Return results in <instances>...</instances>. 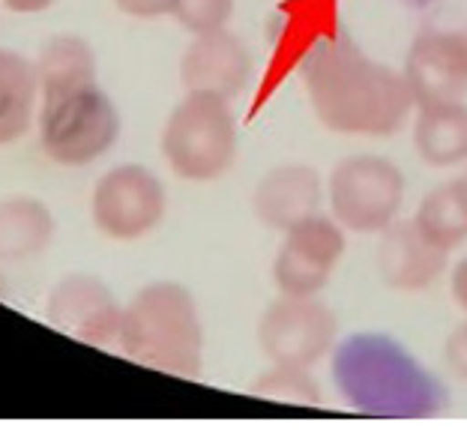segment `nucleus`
<instances>
[{
	"instance_id": "nucleus-9",
	"label": "nucleus",
	"mask_w": 467,
	"mask_h": 431,
	"mask_svg": "<svg viewBox=\"0 0 467 431\" xmlns=\"http://www.w3.org/2000/svg\"><path fill=\"white\" fill-rule=\"evenodd\" d=\"M46 318L51 327L69 339L90 344V348H109L120 333L123 306L99 276L69 272L51 288L46 300Z\"/></svg>"
},
{
	"instance_id": "nucleus-6",
	"label": "nucleus",
	"mask_w": 467,
	"mask_h": 431,
	"mask_svg": "<svg viewBox=\"0 0 467 431\" xmlns=\"http://www.w3.org/2000/svg\"><path fill=\"white\" fill-rule=\"evenodd\" d=\"M168 210L165 186L150 171L138 162H123L109 168L90 198L93 225L102 237L114 243H135L162 225Z\"/></svg>"
},
{
	"instance_id": "nucleus-13",
	"label": "nucleus",
	"mask_w": 467,
	"mask_h": 431,
	"mask_svg": "<svg viewBox=\"0 0 467 431\" xmlns=\"http://www.w3.org/2000/svg\"><path fill=\"white\" fill-rule=\"evenodd\" d=\"M324 198V180L312 165L285 162L270 168L252 192V213L261 225L288 231L306 216L317 213Z\"/></svg>"
},
{
	"instance_id": "nucleus-17",
	"label": "nucleus",
	"mask_w": 467,
	"mask_h": 431,
	"mask_svg": "<svg viewBox=\"0 0 467 431\" xmlns=\"http://www.w3.org/2000/svg\"><path fill=\"white\" fill-rule=\"evenodd\" d=\"M413 225L422 231V237L443 251L459 249L467 240V198L462 192V183H443L434 186L422 198L413 216Z\"/></svg>"
},
{
	"instance_id": "nucleus-12",
	"label": "nucleus",
	"mask_w": 467,
	"mask_h": 431,
	"mask_svg": "<svg viewBox=\"0 0 467 431\" xmlns=\"http://www.w3.org/2000/svg\"><path fill=\"white\" fill-rule=\"evenodd\" d=\"M450 251L438 249L422 237V231L410 222L396 219L389 228L380 231L378 243V276L389 291L420 293L438 285V279L447 272Z\"/></svg>"
},
{
	"instance_id": "nucleus-24",
	"label": "nucleus",
	"mask_w": 467,
	"mask_h": 431,
	"mask_svg": "<svg viewBox=\"0 0 467 431\" xmlns=\"http://www.w3.org/2000/svg\"><path fill=\"white\" fill-rule=\"evenodd\" d=\"M0 4L16 15H36V13H46L48 6H55L57 0H0Z\"/></svg>"
},
{
	"instance_id": "nucleus-16",
	"label": "nucleus",
	"mask_w": 467,
	"mask_h": 431,
	"mask_svg": "<svg viewBox=\"0 0 467 431\" xmlns=\"http://www.w3.org/2000/svg\"><path fill=\"white\" fill-rule=\"evenodd\" d=\"M36 67L18 51L0 48V147L21 141L36 118Z\"/></svg>"
},
{
	"instance_id": "nucleus-7",
	"label": "nucleus",
	"mask_w": 467,
	"mask_h": 431,
	"mask_svg": "<svg viewBox=\"0 0 467 431\" xmlns=\"http://www.w3.org/2000/svg\"><path fill=\"white\" fill-rule=\"evenodd\" d=\"M338 335V318L321 297L279 293L258 321V344L275 365L312 369L330 354Z\"/></svg>"
},
{
	"instance_id": "nucleus-20",
	"label": "nucleus",
	"mask_w": 467,
	"mask_h": 431,
	"mask_svg": "<svg viewBox=\"0 0 467 431\" xmlns=\"http://www.w3.org/2000/svg\"><path fill=\"white\" fill-rule=\"evenodd\" d=\"M237 0H177L171 18L189 34H210V30L228 27Z\"/></svg>"
},
{
	"instance_id": "nucleus-4",
	"label": "nucleus",
	"mask_w": 467,
	"mask_h": 431,
	"mask_svg": "<svg viewBox=\"0 0 467 431\" xmlns=\"http://www.w3.org/2000/svg\"><path fill=\"white\" fill-rule=\"evenodd\" d=\"M162 156L189 183H210L237 162V120L231 99L186 90L162 126Z\"/></svg>"
},
{
	"instance_id": "nucleus-22",
	"label": "nucleus",
	"mask_w": 467,
	"mask_h": 431,
	"mask_svg": "<svg viewBox=\"0 0 467 431\" xmlns=\"http://www.w3.org/2000/svg\"><path fill=\"white\" fill-rule=\"evenodd\" d=\"M177 0H114V6L120 9L123 15L138 18V21H153V18H165L174 13Z\"/></svg>"
},
{
	"instance_id": "nucleus-10",
	"label": "nucleus",
	"mask_w": 467,
	"mask_h": 431,
	"mask_svg": "<svg viewBox=\"0 0 467 431\" xmlns=\"http://www.w3.org/2000/svg\"><path fill=\"white\" fill-rule=\"evenodd\" d=\"M401 76L408 81L417 108L420 105L464 99L467 97V27L420 30L408 48Z\"/></svg>"
},
{
	"instance_id": "nucleus-2",
	"label": "nucleus",
	"mask_w": 467,
	"mask_h": 431,
	"mask_svg": "<svg viewBox=\"0 0 467 431\" xmlns=\"http://www.w3.org/2000/svg\"><path fill=\"white\" fill-rule=\"evenodd\" d=\"M117 348L138 365L198 381L204 372V321L192 291L180 282H150L123 306Z\"/></svg>"
},
{
	"instance_id": "nucleus-5",
	"label": "nucleus",
	"mask_w": 467,
	"mask_h": 431,
	"mask_svg": "<svg viewBox=\"0 0 467 431\" xmlns=\"http://www.w3.org/2000/svg\"><path fill=\"white\" fill-rule=\"evenodd\" d=\"M330 213L350 234H380L405 204V174L378 153H357L338 162L327 180Z\"/></svg>"
},
{
	"instance_id": "nucleus-11",
	"label": "nucleus",
	"mask_w": 467,
	"mask_h": 431,
	"mask_svg": "<svg viewBox=\"0 0 467 431\" xmlns=\"http://www.w3.org/2000/svg\"><path fill=\"white\" fill-rule=\"evenodd\" d=\"M252 78V55L237 34L228 27L195 34L180 60V81L186 90L216 93V97L237 99Z\"/></svg>"
},
{
	"instance_id": "nucleus-14",
	"label": "nucleus",
	"mask_w": 467,
	"mask_h": 431,
	"mask_svg": "<svg viewBox=\"0 0 467 431\" xmlns=\"http://www.w3.org/2000/svg\"><path fill=\"white\" fill-rule=\"evenodd\" d=\"M413 150L429 168H455L467 162V105H420L413 118Z\"/></svg>"
},
{
	"instance_id": "nucleus-1",
	"label": "nucleus",
	"mask_w": 467,
	"mask_h": 431,
	"mask_svg": "<svg viewBox=\"0 0 467 431\" xmlns=\"http://www.w3.org/2000/svg\"><path fill=\"white\" fill-rule=\"evenodd\" d=\"M303 84L317 123L338 135L387 139L417 108L405 76L348 36L317 42L303 60Z\"/></svg>"
},
{
	"instance_id": "nucleus-15",
	"label": "nucleus",
	"mask_w": 467,
	"mask_h": 431,
	"mask_svg": "<svg viewBox=\"0 0 467 431\" xmlns=\"http://www.w3.org/2000/svg\"><path fill=\"white\" fill-rule=\"evenodd\" d=\"M57 222L46 201L30 195H9L0 201V261L25 264L42 255L55 240Z\"/></svg>"
},
{
	"instance_id": "nucleus-25",
	"label": "nucleus",
	"mask_w": 467,
	"mask_h": 431,
	"mask_svg": "<svg viewBox=\"0 0 467 431\" xmlns=\"http://www.w3.org/2000/svg\"><path fill=\"white\" fill-rule=\"evenodd\" d=\"M459 183H462V192H464V198H467V171L459 177Z\"/></svg>"
},
{
	"instance_id": "nucleus-8",
	"label": "nucleus",
	"mask_w": 467,
	"mask_h": 431,
	"mask_svg": "<svg viewBox=\"0 0 467 431\" xmlns=\"http://www.w3.org/2000/svg\"><path fill=\"white\" fill-rule=\"evenodd\" d=\"M348 231L330 216L312 213L285 231L273 261V285L288 297H317L348 249Z\"/></svg>"
},
{
	"instance_id": "nucleus-21",
	"label": "nucleus",
	"mask_w": 467,
	"mask_h": 431,
	"mask_svg": "<svg viewBox=\"0 0 467 431\" xmlns=\"http://www.w3.org/2000/svg\"><path fill=\"white\" fill-rule=\"evenodd\" d=\"M443 363H447L452 377L467 384V321L455 323L447 339H443Z\"/></svg>"
},
{
	"instance_id": "nucleus-18",
	"label": "nucleus",
	"mask_w": 467,
	"mask_h": 431,
	"mask_svg": "<svg viewBox=\"0 0 467 431\" xmlns=\"http://www.w3.org/2000/svg\"><path fill=\"white\" fill-rule=\"evenodd\" d=\"M34 67H36L39 90L55 87V84L97 78V55H93L90 42L76 34L51 36L46 46H42Z\"/></svg>"
},
{
	"instance_id": "nucleus-23",
	"label": "nucleus",
	"mask_w": 467,
	"mask_h": 431,
	"mask_svg": "<svg viewBox=\"0 0 467 431\" xmlns=\"http://www.w3.org/2000/svg\"><path fill=\"white\" fill-rule=\"evenodd\" d=\"M450 291H452L455 306H459L462 312H467V255L450 272Z\"/></svg>"
},
{
	"instance_id": "nucleus-3",
	"label": "nucleus",
	"mask_w": 467,
	"mask_h": 431,
	"mask_svg": "<svg viewBox=\"0 0 467 431\" xmlns=\"http://www.w3.org/2000/svg\"><path fill=\"white\" fill-rule=\"evenodd\" d=\"M39 144L55 165L97 162L120 135V111L97 78L39 90Z\"/></svg>"
},
{
	"instance_id": "nucleus-19",
	"label": "nucleus",
	"mask_w": 467,
	"mask_h": 431,
	"mask_svg": "<svg viewBox=\"0 0 467 431\" xmlns=\"http://www.w3.org/2000/svg\"><path fill=\"white\" fill-rule=\"evenodd\" d=\"M252 395L267 398V402H282V405H317L321 393L312 381L309 369L300 365H275L270 372H264L258 381L249 386Z\"/></svg>"
}]
</instances>
